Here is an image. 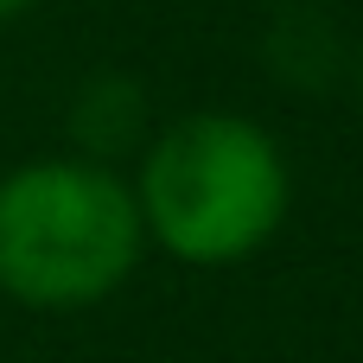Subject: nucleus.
<instances>
[{
	"instance_id": "nucleus-1",
	"label": "nucleus",
	"mask_w": 363,
	"mask_h": 363,
	"mask_svg": "<svg viewBox=\"0 0 363 363\" xmlns=\"http://www.w3.org/2000/svg\"><path fill=\"white\" fill-rule=\"evenodd\" d=\"M134 204L153 249L185 268H230L274 242L294 204L281 140L230 108H198L160 128L134 166Z\"/></svg>"
},
{
	"instance_id": "nucleus-2",
	"label": "nucleus",
	"mask_w": 363,
	"mask_h": 363,
	"mask_svg": "<svg viewBox=\"0 0 363 363\" xmlns=\"http://www.w3.org/2000/svg\"><path fill=\"white\" fill-rule=\"evenodd\" d=\"M147 255L134 185L83 153L0 172V294L32 313H77L128 287Z\"/></svg>"
},
{
	"instance_id": "nucleus-3",
	"label": "nucleus",
	"mask_w": 363,
	"mask_h": 363,
	"mask_svg": "<svg viewBox=\"0 0 363 363\" xmlns=\"http://www.w3.org/2000/svg\"><path fill=\"white\" fill-rule=\"evenodd\" d=\"M70 140H77V153L96 160V166H115V160L140 153V147L153 140V134H147V89H140L134 77H121V70L89 77V83L77 89V102H70Z\"/></svg>"
},
{
	"instance_id": "nucleus-4",
	"label": "nucleus",
	"mask_w": 363,
	"mask_h": 363,
	"mask_svg": "<svg viewBox=\"0 0 363 363\" xmlns=\"http://www.w3.org/2000/svg\"><path fill=\"white\" fill-rule=\"evenodd\" d=\"M38 0H0V26H13V19H26Z\"/></svg>"
},
{
	"instance_id": "nucleus-5",
	"label": "nucleus",
	"mask_w": 363,
	"mask_h": 363,
	"mask_svg": "<svg viewBox=\"0 0 363 363\" xmlns=\"http://www.w3.org/2000/svg\"><path fill=\"white\" fill-rule=\"evenodd\" d=\"M351 89H357V108H363V45H357V64H351Z\"/></svg>"
}]
</instances>
